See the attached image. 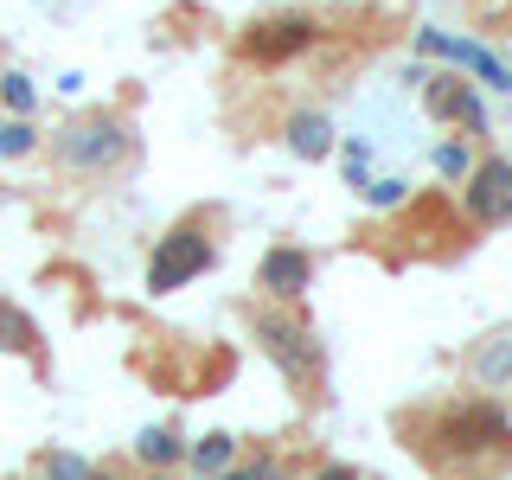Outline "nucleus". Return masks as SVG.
Here are the masks:
<instances>
[{
    "mask_svg": "<svg viewBox=\"0 0 512 480\" xmlns=\"http://www.w3.org/2000/svg\"><path fill=\"white\" fill-rule=\"evenodd\" d=\"M506 186H512V173H506V167H487V173H480V192H474V212H480V218L506 212Z\"/></svg>",
    "mask_w": 512,
    "mask_h": 480,
    "instance_id": "2",
    "label": "nucleus"
},
{
    "mask_svg": "<svg viewBox=\"0 0 512 480\" xmlns=\"http://www.w3.org/2000/svg\"><path fill=\"white\" fill-rule=\"evenodd\" d=\"M308 39H314V26H308V20L263 26V32H250V58H288V52H301Z\"/></svg>",
    "mask_w": 512,
    "mask_h": 480,
    "instance_id": "1",
    "label": "nucleus"
},
{
    "mask_svg": "<svg viewBox=\"0 0 512 480\" xmlns=\"http://www.w3.org/2000/svg\"><path fill=\"white\" fill-rule=\"evenodd\" d=\"M301 276H308V269H301V256H269V282H276V288H295Z\"/></svg>",
    "mask_w": 512,
    "mask_h": 480,
    "instance_id": "4",
    "label": "nucleus"
},
{
    "mask_svg": "<svg viewBox=\"0 0 512 480\" xmlns=\"http://www.w3.org/2000/svg\"><path fill=\"white\" fill-rule=\"evenodd\" d=\"M295 141H301L308 154H320V148H327V128H320V122H301V128H295Z\"/></svg>",
    "mask_w": 512,
    "mask_h": 480,
    "instance_id": "5",
    "label": "nucleus"
},
{
    "mask_svg": "<svg viewBox=\"0 0 512 480\" xmlns=\"http://www.w3.org/2000/svg\"><path fill=\"white\" fill-rule=\"evenodd\" d=\"M192 263H199V244H173L167 256H160V269H154V282H160V288H167V282H180V276H186V269H192Z\"/></svg>",
    "mask_w": 512,
    "mask_h": 480,
    "instance_id": "3",
    "label": "nucleus"
}]
</instances>
